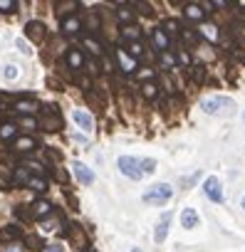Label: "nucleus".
I'll use <instances>...</instances> for the list:
<instances>
[{
  "label": "nucleus",
  "instance_id": "obj_1",
  "mask_svg": "<svg viewBox=\"0 0 245 252\" xmlns=\"http://www.w3.org/2000/svg\"><path fill=\"white\" fill-rule=\"evenodd\" d=\"M171 195H174V188L169 183H156V186H151L144 193V203H149V205H164V203L171 200Z\"/></svg>",
  "mask_w": 245,
  "mask_h": 252
},
{
  "label": "nucleus",
  "instance_id": "obj_2",
  "mask_svg": "<svg viewBox=\"0 0 245 252\" xmlns=\"http://www.w3.org/2000/svg\"><path fill=\"white\" fill-rule=\"evenodd\" d=\"M37 126H40L42 131H60V129H62V114H60L55 106H45V109L40 111Z\"/></svg>",
  "mask_w": 245,
  "mask_h": 252
},
{
  "label": "nucleus",
  "instance_id": "obj_3",
  "mask_svg": "<svg viewBox=\"0 0 245 252\" xmlns=\"http://www.w3.org/2000/svg\"><path fill=\"white\" fill-rule=\"evenodd\" d=\"M119 171L124 173L127 178H132V181H139V178L144 176L141 161H137V158H132V156H121V158H119Z\"/></svg>",
  "mask_w": 245,
  "mask_h": 252
},
{
  "label": "nucleus",
  "instance_id": "obj_4",
  "mask_svg": "<svg viewBox=\"0 0 245 252\" xmlns=\"http://www.w3.org/2000/svg\"><path fill=\"white\" fill-rule=\"evenodd\" d=\"M230 106H233V99L230 96H208V99L201 101V109L206 114H218V111L230 109Z\"/></svg>",
  "mask_w": 245,
  "mask_h": 252
},
{
  "label": "nucleus",
  "instance_id": "obj_5",
  "mask_svg": "<svg viewBox=\"0 0 245 252\" xmlns=\"http://www.w3.org/2000/svg\"><path fill=\"white\" fill-rule=\"evenodd\" d=\"M203 193H206L208 200L223 203V186H220V178H218V176H208L206 183H203Z\"/></svg>",
  "mask_w": 245,
  "mask_h": 252
},
{
  "label": "nucleus",
  "instance_id": "obj_6",
  "mask_svg": "<svg viewBox=\"0 0 245 252\" xmlns=\"http://www.w3.org/2000/svg\"><path fill=\"white\" fill-rule=\"evenodd\" d=\"M25 35L33 40V42H42L45 37H47V30H45V25L42 23H37V20H30L28 25H25Z\"/></svg>",
  "mask_w": 245,
  "mask_h": 252
},
{
  "label": "nucleus",
  "instance_id": "obj_7",
  "mask_svg": "<svg viewBox=\"0 0 245 252\" xmlns=\"http://www.w3.org/2000/svg\"><path fill=\"white\" fill-rule=\"evenodd\" d=\"M151 42H154V50L159 52V55H164L166 50H169V35H166V30H161V28H154L151 30Z\"/></svg>",
  "mask_w": 245,
  "mask_h": 252
},
{
  "label": "nucleus",
  "instance_id": "obj_8",
  "mask_svg": "<svg viewBox=\"0 0 245 252\" xmlns=\"http://www.w3.org/2000/svg\"><path fill=\"white\" fill-rule=\"evenodd\" d=\"M206 3H188L186 5V10H183V15L188 18V20H196V23H203L206 20Z\"/></svg>",
  "mask_w": 245,
  "mask_h": 252
},
{
  "label": "nucleus",
  "instance_id": "obj_9",
  "mask_svg": "<svg viewBox=\"0 0 245 252\" xmlns=\"http://www.w3.org/2000/svg\"><path fill=\"white\" fill-rule=\"evenodd\" d=\"M72 168H74V178H77L82 186H89V183L94 181V173H92V168H89V166H84V163H79V161H77Z\"/></svg>",
  "mask_w": 245,
  "mask_h": 252
},
{
  "label": "nucleus",
  "instance_id": "obj_10",
  "mask_svg": "<svg viewBox=\"0 0 245 252\" xmlns=\"http://www.w3.org/2000/svg\"><path fill=\"white\" fill-rule=\"evenodd\" d=\"M74 121H77V126H79V129H84V131H92L94 129V119L84 111V109H74Z\"/></svg>",
  "mask_w": 245,
  "mask_h": 252
},
{
  "label": "nucleus",
  "instance_id": "obj_11",
  "mask_svg": "<svg viewBox=\"0 0 245 252\" xmlns=\"http://www.w3.org/2000/svg\"><path fill=\"white\" fill-rule=\"evenodd\" d=\"M116 60H119V64H121V72L124 74H132L134 69H137V60H132L124 50H116Z\"/></svg>",
  "mask_w": 245,
  "mask_h": 252
},
{
  "label": "nucleus",
  "instance_id": "obj_12",
  "mask_svg": "<svg viewBox=\"0 0 245 252\" xmlns=\"http://www.w3.org/2000/svg\"><path fill=\"white\" fill-rule=\"evenodd\" d=\"M198 222H201L198 213H196L193 208H183V213H181V225L191 230V227H198Z\"/></svg>",
  "mask_w": 245,
  "mask_h": 252
},
{
  "label": "nucleus",
  "instance_id": "obj_13",
  "mask_svg": "<svg viewBox=\"0 0 245 252\" xmlns=\"http://www.w3.org/2000/svg\"><path fill=\"white\" fill-rule=\"evenodd\" d=\"M30 210H33V218H47V215H52V205L47 200H35L30 205Z\"/></svg>",
  "mask_w": 245,
  "mask_h": 252
},
{
  "label": "nucleus",
  "instance_id": "obj_14",
  "mask_svg": "<svg viewBox=\"0 0 245 252\" xmlns=\"http://www.w3.org/2000/svg\"><path fill=\"white\" fill-rule=\"evenodd\" d=\"M169 222H171V213H164V218H161V222L156 225V232H154V240L161 245L164 240H166V232H169Z\"/></svg>",
  "mask_w": 245,
  "mask_h": 252
},
{
  "label": "nucleus",
  "instance_id": "obj_15",
  "mask_svg": "<svg viewBox=\"0 0 245 252\" xmlns=\"http://www.w3.org/2000/svg\"><path fill=\"white\" fill-rule=\"evenodd\" d=\"M67 237H70V242H72L77 250L87 247V240H84V235H82V230H79L77 225H70V230H67Z\"/></svg>",
  "mask_w": 245,
  "mask_h": 252
},
{
  "label": "nucleus",
  "instance_id": "obj_16",
  "mask_svg": "<svg viewBox=\"0 0 245 252\" xmlns=\"http://www.w3.org/2000/svg\"><path fill=\"white\" fill-rule=\"evenodd\" d=\"M35 149H37L35 139H30V136H20V139H15V151H18V154H30V151H35Z\"/></svg>",
  "mask_w": 245,
  "mask_h": 252
},
{
  "label": "nucleus",
  "instance_id": "obj_17",
  "mask_svg": "<svg viewBox=\"0 0 245 252\" xmlns=\"http://www.w3.org/2000/svg\"><path fill=\"white\" fill-rule=\"evenodd\" d=\"M77 30H82V20H79V18L70 15V18L62 20V32H65V35H74Z\"/></svg>",
  "mask_w": 245,
  "mask_h": 252
},
{
  "label": "nucleus",
  "instance_id": "obj_18",
  "mask_svg": "<svg viewBox=\"0 0 245 252\" xmlns=\"http://www.w3.org/2000/svg\"><path fill=\"white\" fill-rule=\"evenodd\" d=\"M55 8H57V15L70 18V13H72V10H77V8H79V3H77V0H60V3H57Z\"/></svg>",
  "mask_w": 245,
  "mask_h": 252
},
{
  "label": "nucleus",
  "instance_id": "obj_19",
  "mask_svg": "<svg viewBox=\"0 0 245 252\" xmlns=\"http://www.w3.org/2000/svg\"><path fill=\"white\" fill-rule=\"evenodd\" d=\"M67 64H70V69H79V67L84 64L82 52H79V50H70V52H67Z\"/></svg>",
  "mask_w": 245,
  "mask_h": 252
},
{
  "label": "nucleus",
  "instance_id": "obj_20",
  "mask_svg": "<svg viewBox=\"0 0 245 252\" xmlns=\"http://www.w3.org/2000/svg\"><path fill=\"white\" fill-rule=\"evenodd\" d=\"M37 109H40V106H37L33 99H23V101L15 104V111H18V114H33V111H37Z\"/></svg>",
  "mask_w": 245,
  "mask_h": 252
},
{
  "label": "nucleus",
  "instance_id": "obj_21",
  "mask_svg": "<svg viewBox=\"0 0 245 252\" xmlns=\"http://www.w3.org/2000/svg\"><path fill=\"white\" fill-rule=\"evenodd\" d=\"M28 188H33L37 193H45L47 190V181L42 176H33V178H28Z\"/></svg>",
  "mask_w": 245,
  "mask_h": 252
},
{
  "label": "nucleus",
  "instance_id": "obj_22",
  "mask_svg": "<svg viewBox=\"0 0 245 252\" xmlns=\"http://www.w3.org/2000/svg\"><path fill=\"white\" fill-rule=\"evenodd\" d=\"M18 134V126L15 124H3V126H0V141H8V139H13Z\"/></svg>",
  "mask_w": 245,
  "mask_h": 252
},
{
  "label": "nucleus",
  "instance_id": "obj_23",
  "mask_svg": "<svg viewBox=\"0 0 245 252\" xmlns=\"http://www.w3.org/2000/svg\"><path fill=\"white\" fill-rule=\"evenodd\" d=\"M18 235H20V230H18L15 225H8V227L0 230V242H10V240H15Z\"/></svg>",
  "mask_w": 245,
  "mask_h": 252
},
{
  "label": "nucleus",
  "instance_id": "obj_24",
  "mask_svg": "<svg viewBox=\"0 0 245 252\" xmlns=\"http://www.w3.org/2000/svg\"><path fill=\"white\" fill-rule=\"evenodd\" d=\"M116 18L121 20V23H132L134 20V13H132V5H119V10H116Z\"/></svg>",
  "mask_w": 245,
  "mask_h": 252
},
{
  "label": "nucleus",
  "instance_id": "obj_25",
  "mask_svg": "<svg viewBox=\"0 0 245 252\" xmlns=\"http://www.w3.org/2000/svg\"><path fill=\"white\" fill-rule=\"evenodd\" d=\"M141 94H144L146 99H156V96H159V87H156L154 82H144V84H141Z\"/></svg>",
  "mask_w": 245,
  "mask_h": 252
},
{
  "label": "nucleus",
  "instance_id": "obj_26",
  "mask_svg": "<svg viewBox=\"0 0 245 252\" xmlns=\"http://www.w3.org/2000/svg\"><path fill=\"white\" fill-rule=\"evenodd\" d=\"M127 50H129V57H132V60H137V57H141L144 45H141V40H139V42H127Z\"/></svg>",
  "mask_w": 245,
  "mask_h": 252
},
{
  "label": "nucleus",
  "instance_id": "obj_27",
  "mask_svg": "<svg viewBox=\"0 0 245 252\" xmlns=\"http://www.w3.org/2000/svg\"><path fill=\"white\" fill-rule=\"evenodd\" d=\"M139 37H141V32H139L137 28H132V25L124 28V40H127V42H139Z\"/></svg>",
  "mask_w": 245,
  "mask_h": 252
},
{
  "label": "nucleus",
  "instance_id": "obj_28",
  "mask_svg": "<svg viewBox=\"0 0 245 252\" xmlns=\"http://www.w3.org/2000/svg\"><path fill=\"white\" fill-rule=\"evenodd\" d=\"M18 8L15 0H0V13H13Z\"/></svg>",
  "mask_w": 245,
  "mask_h": 252
},
{
  "label": "nucleus",
  "instance_id": "obj_29",
  "mask_svg": "<svg viewBox=\"0 0 245 252\" xmlns=\"http://www.w3.org/2000/svg\"><path fill=\"white\" fill-rule=\"evenodd\" d=\"M84 47H87L92 55H102V47H99V45H97L92 37H84Z\"/></svg>",
  "mask_w": 245,
  "mask_h": 252
},
{
  "label": "nucleus",
  "instance_id": "obj_30",
  "mask_svg": "<svg viewBox=\"0 0 245 252\" xmlns=\"http://www.w3.org/2000/svg\"><path fill=\"white\" fill-rule=\"evenodd\" d=\"M8 186H10V173H8V168L0 166V188H8Z\"/></svg>",
  "mask_w": 245,
  "mask_h": 252
},
{
  "label": "nucleus",
  "instance_id": "obj_31",
  "mask_svg": "<svg viewBox=\"0 0 245 252\" xmlns=\"http://www.w3.org/2000/svg\"><path fill=\"white\" fill-rule=\"evenodd\" d=\"M154 168H156V161L154 158H144L141 161V171L144 173H154Z\"/></svg>",
  "mask_w": 245,
  "mask_h": 252
},
{
  "label": "nucleus",
  "instance_id": "obj_32",
  "mask_svg": "<svg viewBox=\"0 0 245 252\" xmlns=\"http://www.w3.org/2000/svg\"><path fill=\"white\" fill-rule=\"evenodd\" d=\"M201 30H203V35H206L208 40H218V32H215V28H213V25H203Z\"/></svg>",
  "mask_w": 245,
  "mask_h": 252
},
{
  "label": "nucleus",
  "instance_id": "obj_33",
  "mask_svg": "<svg viewBox=\"0 0 245 252\" xmlns=\"http://www.w3.org/2000/svg\"><path fill=\"white\" fill-rule=\"evenodd\" d=\"M25 245H28V247H33V250H40V247H42V240H40L37 235H30Z\"/></svg>",
  "mask_w": 245,
  "mask_h": 252
},
{
  "label": "nucleus",
  "instance_id": "obj_34",
  "mask_svg": "<svg viewBox=\"0 0 245 252\" xmlns=\"http://www.w3.org/2000/svg\"><path fill=\"white\" fill-rule=\"evenodd\" d=\"M3 252H25V245H20V242H13V245L3 247Z\"/></svg>",
  "mask_w": 245,
  "mask_h": 252
},
{
  "label": "nucleus",
  "instance_id": "obj_35",
  "mask_svg": "<svg viewBox=\"0 0 245 252\" xmlns=\"http://www.w3.org/2000/svg\"><path fill=\"white\" fill-rule=\"evenodd\" d=\"M15 215H18V218H23V220H30V218H33V210H28V208H18V210H15Z\"/></svg>",
  "mask_w": 245,
  "mask_h": 252
},
{
  "label": "nucleus",
  "instance_id": "obj_36",
  "mask_svg": "<svg viewBox=\"0 0 245 252\" xmlns=\"http://www.w3.org/2000/svg\"><path fill=\"white\" fill-rule=\"evenodd\" d=\"M82 25H87V30H97V15H89Z\"/></svg>",
  "mask_w": 245,
  "mask_h": 252
},
{
  "label": "nucleus",
  "instance_id": "obj_37",
  "mask_svg": "<svg viewBox=\"0 0 245 252\" xmlns=\"http://www.w3.org/2000/svg\"><path fill=\"white\" fill-rule=\"evenodd\" d=\"M5 77H8V79H15V77H18V67H15V64H8V67H5Z\"/></svg>",
  "mask_w": 245,
  "mask_h": 252
},
{
  "label": "nucleus",
  "instance_id": "obj_38",
  "mask_svg": "<svg viewBox=\"0 0 245 252\" xmlns=\"http://www.w3.org/2000/svg\"><path fill=\"white\" fill-rule=\"evenodd\" d=\"M134 8H139L144 15H149V13H151V5H146V3H134Z\"/></svg>",
  "mask_w": 245,
  "mask_h": 252
},
{
  "label": "nucleus",
  "instance_id": "obj_39",
  "mask_svg": "<svg viewBox=\"0 0 245 252\" xmlns=\"http://www.w3.org/2000/svg\"><path fill=\"white\" fill-rule=\"evenodd\" d=\"M45 230H47V232L57 230V220H47V222H45Z\"/></svg>",
  "mask_w": 245,
  "mask_h": 252
},
{
  "label": "nucleus",
  "instance_id": "obj_40",
  "mask_svg": "<svg viewBox=\"0 0 245 252\" xmlns=\"http://www.w3.org/2000/svg\"><path fill=\"white\" fill-rule=\"evenodd\" d=\"M42 252H65L60 245H50V247H42Z\"/></svg>",
  "mask_w": 245,
  "mask_h": 252
},
{
  "label": "nucleus",
  "instance_id": "obj_41",
  "mask_svg": "<svg viewBox=\"0 0 245 252\" xmlns=\"http://www.w3.org/2000/svg\"><path fill=\"white\" fill-rule=\"evenodd\" d=\"M23 126H28V129H33V126H35V121H33L30 116H23Z\"/></svg>",
  "mask_w": 245,
  "mask_h": 252
},
{
  "label": "nucleus",
  "instance_id": "obj_42",
  "mask_svg": "<svg viewBox=\"0 0 245 252\" xmlns=\"http://www.w3.org/2000/svg\"><path fill=\"white\" fill-rule=\"evenodd\" d=\"M240 208H245V195H243V200H240Z\"/></svg>",
  "mask_w": 245,
  "mask_h": 252
},
{
  "label": "nucleus",
  "instance_id": "obj_43",
  "mask_svg": "<svg viewBox=\"0 0 245 252\" xmlns=\"http://www.w3.org/2000/svg\"><path fill=\"white\" fill-rule=\"evenodd\" d=\"M132 252H141V250H139V247H134V250H132Z\"/></svg>",
  "mask_w": 245,
  "mask_h": 252
},
{
  "label": "nucleus",
  "instance_id": "obj_44",
  "mask_svg": "<svg viewBox=\"0 0 245 252\" xmlns=\"http://www.w3.org/2000/svg\"><path fill=\"white\" fill-rule=\"evenodd\" d=\"M243 119H245V114H243Z\"/></svg>",
  "mask_w": 245,
  "mask_h": 252
}]
</instances>
